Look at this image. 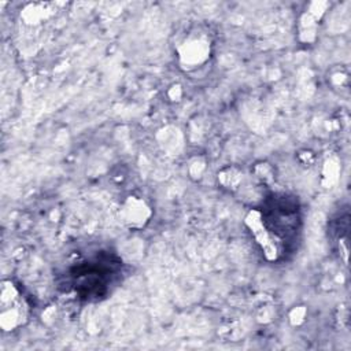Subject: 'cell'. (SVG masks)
Segmentation results:
<instances>
[{"mask_svg":"<svg viewBox=\"0 0 351 351\" xmlns=\"http://www.w3.org/2000/svg\"><path fill=\"white\" fill-rule=\"evenodd\" d=\"M245 225L248 226L250 232L254 234L256 244L261 247L265 258L270 262H276L280 255V240L276 237L274 233L270 232L267 225L262 218V213L256 208H252L245 215Z\"/></svg>","mask_w":351,"mask_h":351,"instance_id":"obj_3","label":"cell"},{"mask_svg":"<svg viewBox=\"0 0 351 351\" xmlns=\"http://www.w3.org/2000/svg\"><path fill=\"white\" fill-rule=\"evenodd\" d=\"M29 318V304L22 291L11 280H4L0 288V326L4 332H11L26 324Z\"/></svg>","mask_w":351,"mask_h":351,"instance_id":"obj_2","label":"cell"},{"mask_svg":"<svg viewBox=\"0 0 351 351\" xmlns=\"http://www.w3.org/2000/svg\"><path fill=\"white\" fill-rule=\"evenodd\" d=\"M111 262V261H110ZM108 261L95 259L93 262H82L73 273V287L75 292L85 299H100L108 291V282H111V269L115 263Z\"/></svg>","mask_w":351,"mask_h":351,"instance_id":"obj_1","label":"cell"}]
</instances>
